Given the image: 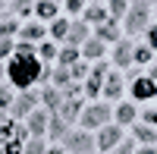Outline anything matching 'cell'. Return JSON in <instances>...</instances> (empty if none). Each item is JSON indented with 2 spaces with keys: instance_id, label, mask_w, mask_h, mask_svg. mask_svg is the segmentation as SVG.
I'll return each mask as SVG.
<instances>
[{
  "instance_id": "6da1fadb",
  "label": "cell",
  "mask_w": 157,
  "mask_h": 154,
  "mask_svg": "<svg viewBox=\"0 0 157 154\" xmlns=\"http://www.w3.org/2000/svg\"><path fill=\"white\" fill-rule=\"evenodd\" d=\"M6 79L16 85V88L29 91L32 82L41 79V60H38V57H10V63H6Z\"/></svg>"
},
{
  "instance_id": "7a4b0ae2",
  "label": "cell",
  "mask_w": 157,
  "mask_h": 154,
  "mask_svg": "<svg viewBox=\"0 0 157 154\" xmlns=\"http://www.w3.org/2000/svg\"><path fill=\"white\" fill-rule=\"evenodd\" d=\"M148 22H151V3H132L123 16V29L129 35H138L148 29Z\"/></svg>"
},
{
  "instance_id": "3957f363",
  "label": "cell",
  "mask_w": 157,
  "mask_h": 154,
  "mask_svg": "<svg viewBox=\"0 0 157 154\" xmlns=\"http://www.w3.org/2000/svg\"><path fill=\"white\" fill-rule=\"evenodd\" d=\"M60 148L66 154H91L94 151V138H91V132H82V129H69L66 135H63Z\"/></svg>"
},
{
  "instance_id": "277c9868",
  "label": "cell",
  "mask_w": 157,
  "mask_h": 154,
  "mask_svg": "<svg viewBox=\"0 0 157 154\" xmlns=\"http://www.w3.org/2000/svg\"><path fill=\"white\" fill-rule=\"evenodd\" d=\"M78 120H82V132L107 126V123H110V107H107V101H104V104H91V107H85L82 113H78Z\"/></svg>"
},
{
  "instance_id": "5b68a950",
  "label": "cell",
  "mask_w": 157,
  "mask_h": 154,
  "mask_svg": "<svg viewBox=\"0 0 157 154\" xmlns=\"http://www.w3.org/2000/svg\"><path fill=\"white\" fill-rule=\"evenodd\" d=\"M35 104H38V91H32V88H29V91H22V94H16V98H13V104H10V110H13V117L10 120H22V117H29V113L35 110Z\"/></svg>"
},
{
  "instance_id": "8992f818",
  "label": "cell",
  "mask_w": 157,
  "mask_h": 154,
  "mask_svg": "<svg viewBox=\"0 0 157 154\" xmlns=\"http://www.w3.org/2000/svg\"><path fill=\"white\" fill-rule=\"evenodd\" d=\"M123 142V129L120 126H101V132H98V138H94V148H101V151H110V148H116Z\"/></svg>"
},
{
  "instance_id": "52a82bcc",
  "label": "cell",
  "mask_w": 157,
  "mask_h": 154,
  "mask_svg": "<svg viewBox=\"0 0 157 154\" xmlns=\"http://www.w3.org/2000/svg\"><path fill=\"white\" fill-rule=\"evenodd\" d=\"M101 94H104V101H116L123 94V75L107 69V75H104V82H101Z\"/></svg>"
},
{
  "instance_id": "ba28073f",
  "label": "cell",
  "mask_w": 157,
  "mask_h": 154,
  "mask_svg": "<svg viewBox=\"0 0 157 154\" xmlns=\"http://www.w3.org/2000/svg\"><path fill=\"white\" fill-rule=\"evenodd\" d=\"M157 94V82L148 79V75H135L132 79V98L135 101H151Z\"/></svg>"
},
{
  "instance_id": "9c48e42d",
  "label": "cell",
  "mask_w": 157,
  "mask_h": 154,
  "mask_svg": "<svg viewBox=\"0 0 157 154\" xmlns=\"http://www.w3.org/2000/svg\"><path fill=\"white\" fill-rule=\"evenodd\" d=\"M104 75H107V63H98V66L88 72L85 88H82V91H85L88 98H98V94H101V82H104Z\"/></svg>"
},
{
  "instance_id": "30bf717a",
  "label": "cell",
  "mask_w": 157,
  "mask_h": 154,
  "mask_svg": "<svg viewBox=\"0 0 157 154\" xmlns=\"http://www.w3.org/2000/svg\"><path fill=\"white\" fill-rule=\"evenodd\" d=\"M88 35H91V29H88L82 19L69 22V32H66V47H82V44L88 41Z\"/></svg>"
},
{
  "instance_id": "8fae6325",
  "label": "cell",
  "mask_w": 157,
  "mask_h": 154,
  "mask_svg": "<svg viewBox=\"0 0 157 154\" xmlns=\"http://www.w3.org/2000/svg\"><path fill=\"white\" fill-rule=\"evenodd\" d=\"M94 41H101L104 47H107V44H113V41H120V25H116L113 19H107V22L94 25Z\"/></svg>"
},
{
  "instance_id": "7c38bea8",
  "label": "cell",
  "mask_w": 157,
  "mask_h": 154,
  "mask_svg": "<svg viewBox=\"0 0 157 154\" xmlns=\"http://www.w3.org/2000/svg\"><path fill=\"white\" fill-rule=\"evenodd\" d=\"M16 35H19V41H22V44H35V41H41V38L47 35V29H44L38 19H32V22H25Z\"/></svg>"
},
{
  "instance_id": "4fadbf2b",
  "label": "cell",
  "mask_w": 157,
  "mask_h": 154,
  "mask_svg": "<svg viewBox=\"0 0 157 154\" xmlns=\"http://www.w3.org/2000/svg\"><path fill=\"white\" fill-rule=\"evenodd\" d=\"M78 19H82V22L88 25V29H91V25L107 22L110 16H107V6H104V3H91V6H85V10H82V16H78Z\"/></svg>"
},
{
  "instance_id": "5bb4252c",
  "label": "cell",
  "mask_w": 157,
  "mask_h": 154,
  "mask_svg": "<svg viewBox=\"0 0 157 154\" xmlns=\"http://www.w3.org/2000/svg\"><path fill=\"white\" fill-rule=\"evenodd\" d=\"M132 41H129V38H120V41H116V50H113V63L120 69H126V66H132Z\"/></svg>"
},
{
  "instance_id": "9a60e30c",
  "label": "cell",
  "mask_w": 157,
  "mask_h": 154,
  "mask_svg": "<svg viewBox=\"0 0 157 154\" xmlns=\"http://www.w3.org/2000/svg\"><path fill=\"white\" fill-rule=\"evenodd\" d=\"M66 132H69V126L63 123V120L57 117V113H50V117H47V129H44V135H47V138H50L54 145H60V142H63V135H66Z\"/></svg>"
},
{
  "instance_id": "2e32d148",
  "label": "cell",
  "mask_w": 157,
  "mask_h": 154,
  "mask_svg": "<svg viewBox=\"0 0 157 154\" xmlns=\"http://www.w3.org/2000/svg\"><path fill=\"white\" fill-rule=\"evenodd\" d=\"M78 113H82V101H78V98H63V104H60V110H57V117L69 126L72 120H78Z\"/></svg>"
},
{
  "instance_id": "e0dca14e",
  "label": "cell",
  "mask_w": 157,
  "mask_h": 154,
  "mask_svg": "<svg viewBox=\"0 0 157 154\" xmlns=\"http://www.w3.org/2000/svg\"><path fill=\"white\" fill-rule=\"evenodd\" d=\"M47 117H50V113H44V110H32L29 117H25V120H29V126H25V129L32 132L29 138H41V135H44V129H47Z\"/></svg>"
},
{
  "instance_id": "ac0fdd59",
  "label": "cell",
  "mask_w": 157,
  "mask_h": 154,
  "mask_svg": "<svg viewBox=\"0 0 157 154\" xmlns=\"http://www.w3.org/2000/svg\"><path fill=\"white\" fill-rule=\"evenodd\" d=\"M38 101H41V104H44L50 113H57V110H60V104H63V91H57L54 85H47L44 91L38 94Z\"/></svg>"
},
{
  "instance_id": "d6986e66",
  "label": "cell",
  "mask_w": 157,
  "mask_h": 154,
  "mask_svg": "<svg viewBox=\"0 0 157 154\" xmlns=\"http://www.w3.org/2000/svg\"><path fill=\"white\" fill-rule=\"evenodd\" d=\"M135 117H138V110H135V104H120L116 107V126H132L135 123Z\"/></svg>"
},
{
  "instance_id": "ffe728a7",
  "label": "cell",
  "mask_w": 157,
  "mask_h": 154,
  "mask_svg": "<svg viewBox=\"0 0 157 154\" xmlns=\"http://www.w3.org/2000/svg\"><path fill=\"white\" fill-rule=\"evenodd\" d=\"M132 135L138 138L141 145H154L157 142V129H154V126H145V123H138V126L132 123Z\"/></svg>"
},
{
  "instance_id": "44dd1931",
  "label": "cell",
  "mask_w": 157,
  "mask_h": 154,
  "mask_svg": "<svg viewBox=\"0 0 157 154\" xmlns=\"http://www.w3.org/2000/svg\"><path fill=\"white\" fill-rule=\"evenodd\" d=\"M66 32H69V22H66V19H60V16H57V19H50L47 35L54 38V44H57V41H66Z\"/></svg>"
},
{
  "instance_id": "7402d4cb",
  "label": "cell",
  "mask_w": 157,
  "mask_h": 154,
  "mask_svg": "<svg viewBox=\"0 0 157 154\" xmlns=\"http://www.w3.org/2000/svg\"><path fill=\"white\" fill-rule=\"evenodd\" d=\"M78 60H82L78 47H63V50H57V66H63V69H69L72 63H78Z\"/></svg>"
},
{
  "instance_id": "603a6c76",
  "label": "cell",
  "mask_w": 157,
  "mask_h": 154,
  "mask_svg": "<svg viewBox=\"0 0 157 154\" xmlns=\"http://www.w3.org/2000/svg\"><path fill=\"white\" fill-rule=\"evenodd\" d=\"M104 50H107V47H104L101 41L88 38V41H85L82 47H78V54H82V57H91V60H101V57H104Z\"/></svg>"
},
{
  "instance_id": "cb8c5ba5",
  "label": "cell",
  "mask_w": 157,
  "mask_h": 154,
  "mask_svg": "<svg viewBox=\"0 0 157 154\" xmlns=\"http://www.w3.org/2000/svg\"><path fill=\"white\" fill-rule=\"evenodd\" d=\"M35 16L38 19H57L60 16V6L50 3V0H41V3H35Z\"/></svg>"
},
{
  "instance_id": "d4e9b609",
  "label": "cell",
  "mask_w": 157,
  "mask_h": 154,
  "mask_svg": "<svg viewBox=\"0 0 157 154\" xmlns=\"http://www.w3.org/2000/svg\"><path fill=\"white\" fill-rule=\"evenodd\" d=\"M19 32V19L16 16H3L0 19V38H13Z\"/></svg>"
},
{
  "instance_id": "484cf974",
  "label": "cell",
  "mask_w": 157,
  "mask_h": 154,
  "mask_svg": "<svg viewBox=\"0 0 157 154\" xmlns=\"http://www.w3.org/2000/svg\"><path fill=\"white\" fill-rule=\"evenodd\" d=\"M151 57H154V50L148 44H135L132 47V63H151Z\"/></svg>"
},
{
  "instance_id": "4316f807",
  "label": "cell",
  "mask_w": 157,
  "mask_h": 154,
  "mask_svg": "<svg viewBox=\"0 0 157 154\" xmlns=\"http://www.w3.org/2000/svg\"><path fill=\"white\" fill-rule=\"evenodd\" d=\"M44 151H47V145L41 138H25L22 142V154H44Z\"/></svg>"
},
{
  "instance_id": "83f0119b",
  "label": "cell",
  "mask_w": 157,
  "mask_h": 154,
  "mask_svg": "<svg viewBox=\"0 0 157 154\" xmlns=\"http://www.w3.org/2000/svg\"><path fill=\"white\" fill-rule=\"evenodd\" d=\"M126 10H129V3H126V0H110V6H107V16L116 22L120 16H126Z\"/></svg>"
},
{
  "instance_id": "f1b7e54d",
  "label": "cell",
  "mask_w": 157,
  "mask_h": 154,
  "mask_svg": "<svg viewBox=\"0 0 157 154\" xmlns=\"http://www.w3.org/2000/svg\"><path fill=\"white\" fill-rule=\"evenodd\" d=\"M38 60H57V44L54 41H44L38 47Z\"/></svg>"
},
{
  "instance_id": "f546056e",
  "label": "cell",
  "mask_w": 157,
  "mask_h": 154,
  "mask_svg": "<svg viewBox=\"0 0 157 154\" xmlns=\"http://www.w3.org/2000/svg\"><path fill=\"white\" fill-rule=\"evenodd\" d=\"M13 88L10 85H0V110H10V104H13Z\"/></svg>"
},
{
  "instance_id": "4dcf8cb0",
  "label": "cell",
  "mask_w": 157,
  "mask_h": 154,
  "mask_svg": "<svg viewBox=\"0 0 157 154\" xmlns=\"http://www.w3.org/2000/svg\"><path fill=\"white\" fill-rule=\"evenodd\" d=\"M13 126H16V120H6L3 126H0V145L13 142Z\"/></svg>"
},
{
  "instance_id": "1f68e13d",
  "label": "cell",
  "mask_w": 157,
  "mask_h": 154,
  "mask_svg": "<svg viewBox=\"0 0 157 154\" xmlns=\"http://www.w3.org/2000/svg\"><path fill=\"white\" fill-rule=\"evenodd\" d=\"M13 38H0V60H6V57H13Z\"/></svg>"
},
{
  "instance_id": "d6a6232c",
  "label": "cell",
  "mask_w": 157,
  "mask_h": 154,
  "mask_svg": "<svg viewBox=\"0 0 157 154\" xmlns=\"http://www.w3.org/2000/svg\"><path fill=\"white\" fill-rule=\"evenodd\" d=\"M113 154H135V145H132V138H123V142L113 148Z\"/></svg>"
},
{
  "instance_id": "836d02e7",
  "label": "cell",
  "mask_w": 157,
  "mask_h": 154,
  "mask_svg": "<svg viewBox=\"0 0 157 154\" xmlns=\"http://www.w3.org/2000/svg\"><path fill=\"white\" fill-rule=\"evenodd\" d=\"M13 138H16V142H25V138H29V129H25L22 123H16L13 126Z\"/></svg>"
},
{
  "instance_id": "e575fe53",
  "label": "cell",
  "mask_w": 157,
  "mask_h": 154,
  "mask_svg": "<svg viewBox=\"0 0 157 154\" xmlns=\"http://www.w3.org/2000/svg\"><path fill=\"white\" fill-rule=\"evenodd\" d=\"M13 13H19V16H35V6H32V3H16Z\"/></svg>"
},
{
  "instance_id": "d590c367",
  "label": "cell",
  "mask_w": 157,
  "mask_h": 154,
  "mask_svg": "<svg viewBox=\"0 0 157 154\" xmlns=\"http://www.w3.org/2000/svg\"><path fill=\"white\" fill-rule=\"evenodd\" d=\"M66 10H69V13H75V16H78V13L85 10V3H82V0H66Z\"/></svg>"
},
{
  "instance_id": "8d00e7d4",
  "label": "cell",
  "mask_w": 157,
  "mask_h": 154,
  "mask_svg": "<svg viewBox=\"0 0 157 154\" xmlns=\"http://www.w3.org/2000/svg\"><path fill=\"white\" fill-rule=\"evenodd\" d=\"M154 123H157V110L148 107V110H145V126H154Z\"/></svg>"
},
{
  "instance_id": "74e56055",
  "label": "cell",
  "mask_w": 157,
  "mask_h": 154,
  "mask_svg": "<svg viewBox=\"0 0 157 154\" xmlns=\"http://www.w3.org/2000/svg\"><path fill=\"white\" fill-rule=\"evenodd\" d=\"M135 154H157V148H154V145H141Z\"/></svg>"
},
{
  "instance_id": "f35d334b",
  "label": "cell",
  "mask_w": 157,
  "mask_h": 154,
  "mask_svg": "<svg viewBox=\"0 0 157 154\" xmlns=\"http://www.w3.org/2000/svg\"><path fill=\"white\" fill-rule=\"evenodd\" d=\"M44 154H66V151H63V148H60V145H50V148H47V151H44Z\"/></svg>"
},
{
  "instance_id": "ab89813d",
  "label": "cell",
  "mask_w": 157,
  "mask_h": 154,
  "mask_svg": "<svg viewBox=\"0 0 157 154\" xmlns=\"http://www.w3.org/2000/svg\"><path fill=\"white\" fill-rule=\"evenodd\" d=\"M6 120H10V117H6V110H0V126H3Z\"/></svg>"
},
{
  "instance_id": "60d3db41",
  "label": "cell",
  "mask_w": 157,
  "mask_h": 154,
  "mask_svg": "<svg viewBox=\"0 0 157 154\" xmlns=\"http://www.w3.org/2000/svg\"><path fill=\"white\" fill-rule=\"evenodd\" d=\"M0 79H3V66H0ZM0 85H3V82H0Z\"/></svg>"
},
{
  "instance_id": "b9f144b4",
  "label": "cell",
  "mask_w": 157,
  "mask_h": 154,
  "mask_svg": "<svg viewBox=\"0 0 157 154\" xmlns=\"http://www.w3.org/2000/svg\"><path fill=\"white\" fill-rule=\"evenodd\" d=\"M0 154H6V151H3V145H0Z\"/></svg>"
},
{
  "instance_id": "7bdbcfd3",
  "label": "cell",
  "mask_w": 157,
  "mask_h": 154,
  "mask_svg": "<svg viewBox=\"0 0 157 154\" xmlns=\"http://www.w3.org/2000/svg\"><path fill=\"white\" fill-rule=\"evenodd\" d=\"M0 13H3V6H0Z\"/></svg>"
}]
</instances>
